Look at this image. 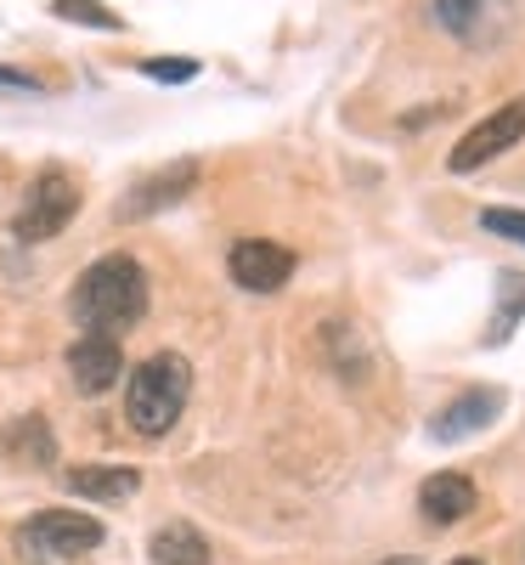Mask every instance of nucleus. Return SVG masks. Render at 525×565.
Wrapping results in <instances>:
<instances>
[{"label": "nucleus", "mask_w": 525, "mask_h": 565, "mask_svg": "<svg viewBox=\"0 0 525 565\" xmlns=\"http://www.w3.org/2000/svg\"><path fill=\"white\" fill-rule=\"evenodd\" d=\"M474 509H481V492H474V481L463 476V469H441V476H429L418 487V514L429 526H458Z\"/></svg>", "instance_id": "obj_11"}, {"label": "nucleus", "mask_w": 525, "mask_h": 565, "mask_svg": "<svg viewBox=\"0 0 525 565\" xmlns=\"http://www.w3.org/2000/svg\"><path fill=\"white\" fill-rule=\"evenodd\" d=\"M63 487L85 503H125V498L141 492V476L130 463H74L63 476Z\"/></svg>", "instance_id": "obj_12"}, {"label": "nucleus", "mask_w": 525, "mask_h": 565, "mask_svg": "<svg viewBox=\"0 0 525 565\" xmlns=\"http://www.w3.org/2000/svg\"><path fill=\"white\" fill-rule=\"evenodd\" d=\"M141 74H148V79H159V85H186V79H199V57H141L136 63Z\"/></svg>", "instance_id": "obj_17"}, {"label": "nucleus", "mask_w": 525, "mask_h": 565, "mask_svg": "<svg viewBox=\"0 0 525 565\" xmlns=\"http://www.w3.org/2000/svg\"><path fill=\"white\" fill-rule=\"evenodd\" d=\"M103 543H108V526L79 514V509H40L34 521L18 526V548L34 559H79Z\"/></svg>", "instance_id": "obj_4"}, {"label": "nucleus", "mask_w": 525, "mask_h": 565, "mask_svg": "<svg viewBox=\"0 0 525 565\" xmlns=\"http://www.w3.org/2000/svg\"><path fill=\"white\" fill-rule=\"evenodd\" d=\"M447 565H486V559H469V554H463V559H447Z\"/></svg>", "instance_id": "obj_20"}, {"label": "nucleus", "mask_w": 525, "mask_h": 565, "mask_svg": "<svg viewBox=\"0 0 525 565\" xmlns=\"http://www.w3.org/2000/svg\"><path fill=\"white\" fill-rule=\"evenodd\" d=\"M186 396H193V362H186L181 351L148 356V362L130 373V385H125V418H130V430L148 436V441L170 436L175 418L186 413Z\"/></svg>", "instance_id": "obj_2"}, {"label": "nucleus", "mask_w": 525, "mask_h": 565, "mask_svg": "<svg viewBox=\"0 0 525 565\" xmlns=\"http://www.w3.org/2000/svg\"><path fill=\"white\" fill-rule=\"evenodd\" d=\"M0 85H12V90H45L34 74H23V68H0Z\"/></svg>", "instance_id": "obj_19"}, {"label": "nucleus", "mask_w": 525, "mask_h": 565, "mask_svg": "<svg viewBox=\"0 0 525 565\" xmlns=\"http://www.w3.org/2000/svg\"><path fill=\"white\" fill-rule=\"evenodd\" d=\"M148 554H153V565H210V559H215L210 537H204L199 526H186V521L159 526L153 543H148Z\"/></svg>", "instance_id": "obj_14"}, {"label": "nucleus", "mask_w": 525, "mask_h": 565, "mask_svg": "<svg viewBox=\"0 0 525 565\" xmlns=\"http://www.w3.org/2000/svg\"><path fill=\"white\" fill-rule=\"evenodd\" d=\"M436 23L458 45H497L514 29V0H436Z\"/></svg>", "instance_id": "obj_6"}, {"label": "nucleus", "mask_w": 525, "mask_h": 565, "mask_svg": "<svg viewBox=\"0 0 525 565\" xmlns=\"http://www.w3.org/2000/svg\"><path fill=\"white\" fill-rule=\"evenodd\" d=\"M119 373H125L119 340H108V334H79V340L68 345V385H74L79 396H108V391L119 385Z\"/></svg>", "instance_id": "obj_10"}, {"label": "nucleus", "mask_w": 525, "mask_h": 565, "mask_svg": "<svg viewBox=\"0 0 525 565\" xmlns=\"http://www.w3.org/2000/svg\"><path fill=\"white\" fill-rule=\"evenodd\" d=\"M519 317H525V277L519 271H497V311H492V328H486V345H508Z\"/></svg>", "instance_id": "obj_15"}, {"label": "nucleus", "mask_w": 525, "mask_h": 565, "mask_svg": "<svg viewBox=\"0 0 525 565\" xmlns=\"http://www.w3.org/2000/svg\"><path fill=\"white\" fill-rule=\"evenodd\" d=\"M481 226L492 232V238L525 244V210H481Z\"/></svg>", "instance_id": "obj_18"}, {"label": "nucleus", "mask_w": 525, "mask_h": 565, "mask_svg": "<svg viewBox=\"0 0 525 565\" xmlns=\"http://www.w3.org/2000/svg\"><path fill=\"white\" fill-rule=\"evenodd\" d=\"M0 452H7L12 463H29V469H52L57 463V436H52V424H45L40 413H23V418L7 424Z\"/></svg>", "instance_id": "obj_13"}, {"label": "nucleus", "mask_w": 525, "mask_h": 565, "mask_svg": "<svg viewBox=\"0 0 525 565\" xmlns=\"http://www.w3.org/2000/svg\"><path fill=\"white\" fill-rule=\"evenodd\" d=\"M199 186V159H175V164H164V170H153V175H141L130 193L119 199V221H148V215H159V210H175L186 193Z\"/></svg>", "instance_id": "obj_7"}, {"label": "nucleus", "mask_w": 525, "mask_h": 565, "mask_svg": "<svg viewBox=\"0 0 525 565\" xmlns=\"http://www.w3.org/2000/svg\"><path fill=\"white\" fill-rule=\"evenodd\" d=\"M226 271H232L237 289H249V295H277L282 282L294 277V249H282V244H271V238H244V244H232Z\"/></svg>", "instance_id": "obj_8"}, {"label": "nucleus", "mask_w": 525, "mask_h": 565, "mask_svg": "<svg viewBox=\"0 0 525 565\" xmlns=\"http://www.w3.org/2000/svg\"><path fill=\"white\" fill-rule=\"evenodd\" d=\"M52 12L68 18V23H85V29H108V34L125 29V18L114 7H103V0H52Z\"/></svg>", "instance_id": "obj_16"}, {"label": "nucleus", "mask_w": 525, "mask_h": 565, "mask_svg": "<svg viewBox=\"0 0 525 565\" xmlns=\"http://www.w3.org/2000/svg\"><path fill=\"white\" fill-rule=\"evenodd\" d=\"M385 565H418V559H407V554H396V559H385Z\"/></svg>", "instance_id": "obj_21"}, {"label": "nucleus", "mask_w": 525, "mask_h": 565, "mask_svg": "<svg viewBox=\"0 0 525 565\" xmlns=\"http://www.w3.org/2000/svg\"><path fill=\"white\" fill-rule=\"evenodd\" d=\"M525 136V97H508L503 108H492L481 125H474L458 148L447 153V164L458 170V175H469V170H481V164H492L497 153H508L514 141Z\"/></svg>", "instance_id": "obj_5"}, {"label": "nucleus", "mask_w": 525, "mask_h": 565, "mask_svg": "<svg viewBox=\"0 0 525 565\" xmlns=\"http://www.w3.org/2000/svg\"><path fill=\"white\" fill-rule=\"evenodd\" d=\"M68 311L85 334H108L119 340L125 328H136L148 317V271H141L136 255H103L90 260L68 295Z\"/></svg>", "instance_id": "obj_1"}, {"label": "nucleus", "mask_w": 525, "mask_h": 565, "mask_svg": "<svg viewBox=\"0 0 525 565\" xmlns=\"http://www.w3.org/2000/svg\"><path fill=\"white\" fill-rule=\"evenodd\" d=\"M503 391L497 385H474V391H463V396H452L441 413H436V424H429V441L436 447H458V441H469V436H481L486 424L503 413Z\"/></svg>", "instance_id": "obj_9"}, {"label": "nucleus", "mask_w": 525, "mask_h": 565, "mask_svg": "<svg viewBox=\"0 0 525 565\" xmlns=\"http://www.w3.org/2000/svg\"><path fill=\"white\" fill-rule=\"evenodd\" d=\"M74 215H79V181L63 164H45L29 181V193H23V204L12 215V238L18 244H45V238H57Z\"/></svg>", "instance_id": "obj_3"}]
</instances>
